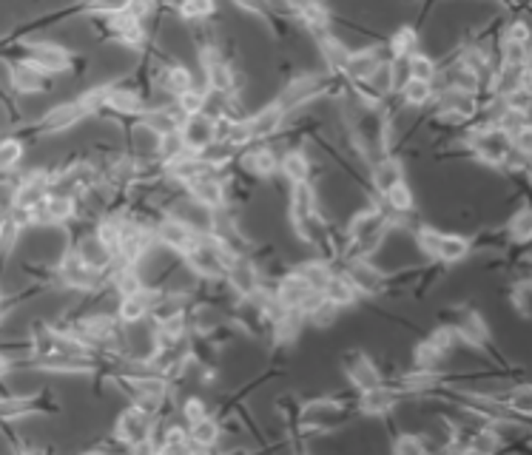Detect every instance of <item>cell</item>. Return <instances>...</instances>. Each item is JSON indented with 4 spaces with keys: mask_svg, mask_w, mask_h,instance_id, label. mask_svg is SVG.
Instances as JSON below:
<instances>
[{
    "mask_svg": "<svg viewBox=\"0 0 532 455\" xmlns=\"http://www.w3.org/2000/svg\"><path fill=\"white\" fill-rule=\"evenodd\" d=\"M274 407L279 412V419H282V424L288 427V430H293L299 416H302V398L297 393H282V395H276Z\"/></svg>",
    "mask_w": 532,
    "mask_h": 455,
    "instance_id": "obj_45",
    "label": "cell"
},
{
    "mask_svg": "<svg viewBox=\"0 0 532 455\" xmlns=\"http://www.w3.org/2000/svg\"><path fill=\"white\" fill-rule=\"evenodd\" d=\"M157 296H160V288H154V284H143V288L120 296L117 310H115L120 324L123 327H137V324L148 322L151 307H154V302H157Z\"/></svg>",
    "mask_w": 532,
    "mask_h": 455,
    "instance_id": "obj_20",
    "label": "cell"
},
{
    "mask_svg": "<svg viewBox=\"0 0 532 455\" xmlns=\"http://www.w3.org/2000/svg\"><path fill=\"white\" fill-rule=\"evenodd\" d=\"M52 412H60V398L52 390H37L29 395H0V424H12L29 416H52Z\"/></svg>",
    "mask_w": 532,
    "mask_h": 455,
    "instance_id": "obj_8",
    "label": "cell"
},
{
    "mask_svg": "<svg viewBox=\"0 0 532 455\" xmlns=\"http://www.w3.org/2000/svg\"><path fill=\"white\" fill-rule=\"evenodd\" d=\"M385 49H387V57H404V60H408L410 54H416L418 49H422V40H418V28L410 26V23L399 26L396 32L385 40Z\"/></svg>",
    "mask_w": 532,
    "mask_h": 455,
    "instance_id": "obj_33",
    "label": "cell"
},
{
    "mask_svg": "<svg viewBox=\"0 0 532 455\" xmlns=\"http://www.w3.org/2000/svg\"><path fill=\"white\" fill-rule=\"evenodd\" d=\"M330 80H333V71H297L293 77L285 80L282 92L276 94V103L282 106L288 114L293 111H302L305 106L316 103V100L328 97L330 92Z\"/></svg>",
    "mask_w": 532,
    "mask_h": 455,
    "instance_id": "obj_5",
    "label": "cell"
},
{
    "mask_svg": "<svg viewBox=\"0 0 532 455\" xmlns=\"http://www.w3.org/2000/svg\"><path fill=\"white\" fill-rule=\"evenodd\" d=\"M401 402H404V395H401V390L396 387V384L382 381V384H376V387H370V390L356 393L353 404H356V416L387 419Z\"/></svg>",
    "mask_w": 532,
    "mask_h": 455,
    "instance_id": "obj_14",
    "label": "cell"
},
{
    "mask_svg": "<svg viewBox=\"0 0 532 455\" xmlns=\"http://www.w3.org/2000/svg\"><path fill=\"white\" fill-rule=\"evenodd\" d=\"M441 228L430 225V222H416L413 228V239H416V248L422 251L427 259L436 262V253H439V242H441Z\"/></svg>",
    "mask_w": 532,
    "mask_h": 455,
    "instance_id": "obj_41",
    "label": "cell"
},
{
    "mask_svg": "<svg viewBox=\"0 0 532 455\" xmlns=\"http://www.w3.org/2000/svg\"><path fill=\"white\" fill-rule=\"evenodd\" d=\"M396 94H399V100H401V106H408V108H425V106L433 103V97H436V85L410 77Z\"/></svg>",
    "mask_w": 532,
    "mask_h": 455,
    "instance_id": "obj_37",
    "label": "cell"
},
{
    "mask_svg": "<svg viewBox=\"0 0 532 455\" xmlns=\"http://www.w3.org/2000/svg\"><path fill=\"white\" fill-rule=\"evenodd\" d=\"M179 259H183L186 270L200 282H222L226 279V267L234 256L226 251V245L211 236V234H200V239L194 242L188 251L179 253Z\"/></svg>",
    "mask_w": 532,
    "mask_h": 455,
    "instance_id": "obj_3",
    "label": "cell"
},
{
    "mask_svg": "<svg viewBox=\"0 0 532 455\" xmlns=\"http://www.w3.org/2000/svg\"><path fill=\"white\" fill-rule=\"evenodd\" d=\"M208 404L202 402V398H197V395H191V398H183L179 402V416H183V421L186 424H191V421H197V419H202V416H208Z\"/></svg>",
    "mask_w": 532,
    "mask_h": 455,
    "instance_id": "obj_48",
    "label": "cell"
},
{
    "mask_svg": "<svg viewBox=\"0 0 532 455\" xmlns=\"http://www.w3.org/2000/svg\"><path fill=\"white\" fill-rule=\"evenodd\" d=\"M439 316L444 319V324L453 327L458 345H467L475 350L493 347V331H489L481 310H475L472 305H450V307H444Z\"/></svg>",
    "mask_w": 532,
    "mask_h": 455,
    "instance_id": "obj_7",
    "label": "cell"
},
{
    "mask_svg": "<svg viewBox=\"0 0 532 455\" xmlns=\"http://www.w3.org/2000/svg\"><path fill=\"white\" fill-rule=\"evenodd\" d=\"M404 177V163L401 156L387 151L382 156H376V160L370 163V191H373V199H382L393 185H399Z\"/></svg>",
    "mask_w": 532,
    "mask_h": 455,
    "instance_id": "obj_23",
    "label": "cell"
},
{
    "mask_svg": "<svg viewBox=\"0 0 532 455\" xmlns=\"http://www.w3.org/2000/svg\"><path fill=\"white\" fill-rule=\"evenodd\" d=\"M179 134H183V142H186L188 151L202 154L217 140L214 117H211V114H194V117H186L183 125H179Z\"/></svg>",
    "mask_w": 532,
    "mask_h": 455,
    "instance_id": "obj_26",
    "label": "cell"
},
{
    "mask_svg": "<svg viewBox=\"0 0 532 455\" xmlns=\"http://www.w3.org/2000/svg\"><path fill=\"white\" fill-rule=\"evenodd\" d=\"M154 424H157V416H151L148 410L137 404H129L117 416L115 427H111V438L129 452H154V441H151Z\"/></svg>",
    "mask_w": 532,
    "mask_h": 455,
    "instance_id": "obj_6",
    "label": "cell"
},
{
    "mask_svg": "<svg viewBox=\"0 0 532 455\" xmlns=\"http://www.w3.org/2000/svg\"><path fill=\"white\" fill-rule=\"evenodd\" d=\"M49 182H52V168H32L20 174L15 182L9 185L6 205L15 213H26L35 205H40L49 196Z\"/></svg>",
    "mask_w": 532,
    "mask_h": 455,
    "instance_id": "obj_11",
    "label": "cell"
},
{
    "mask_svg": "<svg viewBox=\"0 0 532 455\" xmlns=\"http://www.w3.org/2000/svg\"><path fill=\"white\" fill-rule=\"evenodd\" d=\"M68 245L75 248V253L80 256V262L89 265L91 270H97V274H106L108 276V270L115 267V251H111L106 242L94 234L91 225L77 239L68 234Z\"/></svg>",
    "mask_w": 532,
    "mask_h": 455,
    "instance_id": "obj_16",
    "label": "cell"
},
{
    "mask_svg": "<svg viewBox=\"0 0 532 455\" xmlns=\"http://www.w3.org/2000/svg\"><path fill=\"white\" fill-rule=\"evenodd\" d=\"M186 196L191 203H197L205 211H219L228 205V191H226V180H222L219 171H208V174L191 180L186 185Z\"/></svg>",
    "mask_w": 532,
    "mask_h": 455,
    "instance_id": "obj_19",
    "label": "cell"
},
{
    "mask_svg": "<svg viewBox=\"0 0 532 455\" xmlns=\"http://www.w3.org/2000/svg\"><path fill=\"white\" fill-rule=\"evenodd\" d=\"M498 100H501L504 108H507V111L529 114V106H532V92H529V85H521V89H515V92L504 94V97H498Z\"/></svg>",
    "mask_w": 532,
    "mask_h": 455,
    "instance_id": "obj_47",
    "label": "cell"
},
{
    "mask_svg": "<svg viewBox=\"0 0 532 455\" xmlns=\"http://www.w3.org/2000/svg\"><path fill=\"white\" fill-rule=\"evenodd\" d=\"M470 253H472V242H470V236L444 231V234H441V242H439L436 262H441V265H447V267H453V265H458V262H465Z\"/></svg>",
    "mask_w": 532,
    "mask_h": 455,
    "instance_id": "obj_30",
    "label": "cell"
},
{
    "mask_svg": "<svg viewBox=\"0 0 532 455\" xmlns=\"http://www.w3.org/2000/svg\"><path fill=\"white\" fill-rule=\"evenodd\" d=\"M89 114L86 108H83L80 97L77 100H66V103H58L46 108L35 123H23L18 125V137L29 142L32 140H46V137H60L66 132H72V128H77L83 120H86Z\"/></svg>",
    "mask_w": 532,
    "mask_h": 455,
    "instance_id": "obj_4",
    "label": "cell"
},
{
    "mask_svg": "<svg viewBox=\"0 0 532 455\" xmlns=\"http://www.w3.org/2000/svg\"><path fill=\"white\" fill-rule=\"evenodd\" d=\"M183 114L174 106V100H165V103H148L146 111L139 114V123H143L148 132H154L157 137L163 134H171V132H179V125H183Z\"/></svg>",
    "mask_w": 532,
    "mask_h": 455,
    "instance_id": "obj_25",
    "label": "cell"
},
{
    "mask_svg": "<svg viewBox=\"0 0 532 455\" xmlns=\"http://www.w3.org/2000/svg\"><path fill=\"white\" fill-rule=\"evenodd\" d=\"M339 265H342V274L356 288L359 299H382V296H387V270H382L379 265H373V259H368V256H347V259H342ZM336 270H339V267H336Z\"/></svg>",
    "mask_w": 532,
    "mask_h": 455,
    "instance_id": "obj_10",
    "label": "cell"
},
{
    "mask_svg": "<svg viewBox=\"0 0 532 455\" xmlns=\"http://www.w3.org/2000/svg\"><path fill=\"white\" fill-rule=\"evenodd\" d=\"M456 347H458V339H456V333H453V327L441 322V324L436 327V331L416 341V347H413V364H410V367H418V370H441Z\"/></svg>",
    "mask_w": 532,
    "mask_h": 455,
    "instance_id": "obj_9",
    "label": "cell"
},
{
    "mask_svg": "<svg viewBox=\"0 0 532 455\" xmlns=\"http://www.w3.org/2000/svg\"><path fill=\"white\" fill-rule=\"evenodd\" d=\"M382 60H387V49L385 43L382 46H361V49H350L345 68H342V77L350 83H359V80H368L370 71L379 66Z\"/></svg>",
    "mask_w": 532,
    "mask_h": 455,
    "instance_id": "obj_24",
    "label": "cell"
},
{
    "mask_svg": "<svg viewBox=\"0 0 532 455\" xmlns=\"http://www.w3.org/2000/svg\"><path fill=\"white\" fill-rule=\"evenodd\" d=\"M396 455H425V452H433V450H441L439 444H433L427 435H418V433H399L393 438V444H390Z\"/></svg>",
    "mask_w": 532,
    "mask_h": 455,
    "instance_id": "obj_40",
    "label": "cell"
},
{
    "mask_svg": "<svg viewBox=\"0 0 532 455\" xmlns=\"http://www.w3.org/2000/svg\"><path fill=\"white\" fill-rule=\"evenodd\" d=\"M131 0H77L68 6L72 18H106V14H123L129 12Z\"/></svg>",
    "mask_w": 532,
    "mask_h": 455,
    "instance_id": "obj_34",
    "label": "cell"
},
{
    "mask_svg": "<svg viewBox=\"0 0 532 455\" xmlns=\"http://www.w3.org/2000/svg\"><path fill=\"white\" fill-rule=\"evenodd\" d=\"M200 234H205V231L194 228L186 220L174 217V213H163V217L154 222V239H157V245L163 251L177 253V256L183 253V251H188L194 242L200 239Z\"/></svg>",
    "mask_w": 532,
    "mask_h": 455,
    "instance_id": "obj_12",
    "label": "cell"
},
{
    "mask_svg": "<svg viewBox=\"0 0 532 455\" xmlns=\"http://www.w3.org/2000/svg\"><path fill=\"white\" fill-rule=\"evenodd\" d=\"M245 123H248V132H250V140L254 142H268L274 137H279L285 132L288 125V111L271 100L268 106H262L259 111H250L245 114Z\"/></svg>",
    "mask_w": 532,
    "mask_h": 455,
    "instance_id": "obj_21",
    "label": "cell"
},
{
    "mask_svg": "<svg viewBox=\"0 0 532 455\" xmlns=\"http://www.w3.org/2000/svg\"><path fill=\"white\" fill-rule=\"evenodd\" d=\"M408 68H410L413 80H425V83H433V85H436V80H439V60L422 49L408 57Z\"/></svg>",
    "mask_w": 532,
    "mask_h": 455,
    "instance_id": "obj_42",
    "label": "cell"
},
{
    "mask_svg": "<svg viewBox=\"0 0 532 455\" xmlns=\"http://www.w3.org/2000/svg\"><path fill=\"white\" fill-rule=\"evenodd\" d=\"M26 148H29V142L20 140L18 134L0 137V177L15 174L26 156Z\"/></svg>",
    "mask_w": 532,
    "mask_h": 455,
    "instance_id": "obj_35",
    "label": "cell"
},
{
    "mask_svg": "<svg viewBox=\"0 0 532 455\" xmlns=\"http://www.w3.org/2000/svg\"><path fill=\"white\" fill-rule=\"evenodd\" d=\"M236 165H240L250 180H274L279 174V151H274L268 142H250L248 148L240 151L236 156Z\"/></svg>",
    "mask_w": 532,
    "mask_h": 455,
    "instance_id": "obj_18",
    "label": "cell"
},
{
    "mask_svg": "<svg viewBox=\"0 0 532 455\" xmlns=\"http://www.w3.org/2000/svg\"><path fill=\"white\" fill-rule=\"evenodd\" d=\"M390 231H393V217H390L379 199H373L368 208L356 211L345 225L347 236L345 259L347 256H368V259H373V253H379Z\"/></svg>",
    "mask_w": 532,
    "mask_h": 455,
    "instance_id": "obj_1",
    "label": "cell"
},
{
    "mask_svg": "<svg viewBox=\"0 0 532 455\" xmlns=\"http://www.w3.org/2000/svg\"><path fill=\"white\" fill-rule=\"evenodd\" d=\"M54 80L44 68H37L26 60L9 63V85L15 94H49L54 89Z\"/></svg>",
    "mask_w": 532,
    "mask_h": 455,
    "instance_id": "obj_22",
    "label": "cell"
},
{
    "mask_svg": "<svg viewBox=\"0 0 532 455\" xmlns=\"http://www.w3.org/2000/svg\"><path fill=\"white\" fill-rule=\"evenodd\" d=\"M186 427H188V441H191L194 450H214V447H219V438L226 435L219 419L211 416V412L202 416V419H197V421L186 424Z\"/></svg>",
    "mask_w": 532,
    "mask_h": 455,
    "instance_id": "obj_28",
    "label": "cell"
},
{
    "mask_svg": "<svg viewBox=\"0 0 532 455\" xmlns=\"http://www.w3.org/2000/svg\"><path fill=\"white\" fill-rule=\"evenodd\" d=\"M290 270H293V274H299L311 291H319V293H322V288H325V282L330 279V274H333L336 267H333L330 262H325V259H319V256H314V259L293 265Z\"/></svg>",
    "mask_w": 532,
    "mask_h": 455,
    "instance_id": "obj_36",
    "label": "cell"
},
{
    "mask_svg": "<svg viewBox=\"0 0 532 455\" xmlns=\"http://www.w3.org/2000/svg\"><path fill=\"white\" fill-rule=\"evenodd\" d=\"M288 220L293 225V234H297L305 245H316L319 236L325 234L328 217L319 208V196L314 182H299L290 185V199H288Z\"/></svg>",
    "mask_w": 532,
    "mask_h": 455,
    "instance_id": "obj_2",
    "label": "cell"
},
{
    "mask_svg": "<svg viewBox=\"0 0 532 455\" xmlns=\"http://www.w3.org/2000/svg\"><path fill=\"white\" fill-rule=\"evenodd\" d=\"M342 373L356 393L370 390V387H376V384L385 381V373L379 370V364H376L361 347H350V350L342 353Z\"/></svg>",
    "mask_w": 532,
    "mask_h": 455,
    "instance_id": "obj_13",
    "label": "cell"
},
{
    "mask_svg": "<svg viewBox=\"0 0 532 455\" xmlns=\"http://www.w3.org/2000/svg\"><path fill=\"white\" fill-rule=\"evenodd\" d=\"M339 313H342L339 307H336L333 302H328V299L319 293V299L311 305V310L305 313V322L314 324V327H319V331H325V327H330L336 319H339Z\"/></svg>",
    "mask_w": 532,
    "mask_h": 455,
    "instance_id": "obj_43",
    "label": "cell"
},
{
    "mask_svg": "<svg viewBox=\"0 0 532 455\" xmlns=\"http://www.w3.org/2000/svg\"><path fill=\"white\" fill-rule=\"evenodd\" d=\"M186 151L188 148H186L183 134H179V132L163 134V137H157V142H154V156H157V160H163L165 165L171 163V160H177V156L186 154Z\"/></svg>",
    "mask_w": 532,
    "mask_h": 455,
    "instance_id": "obj_44",
    "label": "cell"
},
{
    "mask_svg": "<svg viewBox=\"0 0 532 455\" xmlns=\"http://www.w3.org/2000/svg\"><path fill=\"white\" fill-rule=\"evenodd\" d=\"M208 100H211V92H208L205 85H191L188 92H183L174 100V106L179 108L183 117H194V114H205Z\"/></svg>",
    "mask_w": 532,
    "mask_h": 455,
    "instance_id": "obj_39",
    "label": "cell"
},
{
    "mask_svg": "<svg viewBox=\"0 0 532 455\" xmlns=\"http://www.w3.org/2000/svg\"><path fill=\"white\" fill-rule=\"evenodd\" d=\"M370 89L379 94V97H393V71H390V57L387 60H382L379 66H376L373 71H370V77L365 80Z\"/></svg>",
    "mask_w": 532,
    "mask_h": 455,
    "instance_id": "obj_46",
    "label": "cell"
},
{
    "mask_svg": "<svg viewBox=\"0 0 532 455\" xmlns=\"http://www.w3.org/2000/svg\"><path fill=\"white\" fill-rule=\"evenodd\" d=\"M274 299H276L279 307L299 310L302 316H305V313L311 310V305L319 299V291H311L305 284V279L299 274H293V270L288 267L285 274L274 282Z\"/></svg>",
    "mask_w": 532,
    "mask_h": 455,
    "instance_id": "obj_15",
    "label": "cell"
},
{
    "mask_svg": "<svg viewBox=\"0 0 532 455\" xmlns=\"http://www.w3.org/2000/svg\"><path fill=\"white\" fill-rule=\"evenodd\" d=\"M322 296H325L328 302H333L339 310L353 307V305L361 302L359 293H356V288H353V284H350V279L342 274V270H333L330 279L325 282V288H322Z\"/></svg>",
    "mask_w": 532,
    "mask_h": 455,
    "instance_id": "obj_29",
    "label": "cell"
},
{
    "mask_svg": "<svg viewBox=\"0 0 532 455\" xmlns=\"http://www.w3.org/2000/svg\"><path fill=\"white\" fill-rule=\"evenodd\" d=\"M504 234H507L510 245H518V248L529 245L532 242V208H529V203H521L515 213H510L507 225H504Z\"/></svg>",
    "mask_w": 532,
    "mask_h": 455,
    "instance_id": "obj_32",
    "label": "cell"
},
{
    "mask_svg": "<svg viewBox=\"0 0 532 455\" xmlns=\"http://www.w3.org/2000/svg\"><path fill=\"white\" fill-rule=\"evenodd\" d=\"M279 174L288 185H299V182H311L314 174V163H311V154L299 146H290L279 154Z\"/></svg>",
    "mask_w": 532,
    "mask_h": 455,
    "instance_id": "obj_27",
    "label": "cell"
},
{
    "mask_svg": "<svg viewBox=\"0 0 532 455\" xmlns=\"http://www.w3.org/2000/svg\"><path fill=\"white\" fill-rule=\"evenodd\" d=\"M510 305L521 319L532 316V282H529V274H518V279H512V284H510Z\"/></svg>",
    "mask_w": 532,
    "mask_h": 455,
    "instance_id": "obj_38",
    "label": "cell"
},
{
    "mask_svg": "<svg viewBox=\"0 0 532 455\" xmlns=\"http://www.w3.org/2000/svg\"><path fill=\"white\" fill-rule=\"evenodd\" d=\"M316 46H319L322 60H325V71H333V75H342L345 60H347V54H350L347 43H345L342 37H336L333 32H328V35H319V37H316Z\"/></svg>",
    "mask_w": 532,
    "mask_h": 455,
    "instance_id": "obj_31",
    "label": "cell"
},
{
    "mask_svg": "<svg viewBox=\"0 0 532 455\" xmlns=\"http://www.w3.org/2000/svg\"><path fill=\"white\" fill-rule=\"evenodd\" d=\"M222 284L231 291L234 299H248L262 288V270L250 256H234L226 267V279Z\"/></svg>",
    "mask_w": 532,
    "mask_h": 455,
    "instance_id": "obj_17",
    "label": "cell"
}]
</instances>
